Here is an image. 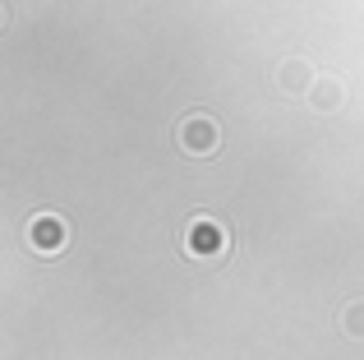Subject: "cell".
<instances>
[{"instance_id":"cell-5","label":"cell","mask_w":364,"mask_h":360,"mask_svg":"<svg viewBox=\"0 0 364 360\" xmlns=\"http://www.w3.org/2000/svg\"><path fill=\"white\" fill-rule=\"evenodd\" d=\"M314 83H318V74H314L309 60H286V65H282V88H286V92H304V97H309Z\"/></svg>"},{"instance_id":"cell-4","label":"cell","mask_w":364,"mask_h":360,"mask_svg":"<svg viewBox=\"0 0 364 360\" xmlns=\"http://www.w3.org/2000/svg\"><path fill=\"white\" fill-rule=\"evenodd\" d=\"M304 102H309L314 111H323V116H332V111L346 107V83L332 79V74H318V83L309 88V97H304Z\"/></svg>"},{"instance_id":"cell-3","label":"cell","mask_w":364,"mask_h":360,"mask_svg":"<svg viewBox=\"0 0 364 360\" xmlns=\"http://www.w3.org/2000/svg\"><path fill=\"white\" fill-rule=\"evenodd\" d=\"M65 222L60 217H51V213H42V217H33L28 222V245H33L42 259H51V254H60V245H65Z\"/></svg>"},{"instance_id":"cell-2","label":"cell","mask_w":364,"mask_h":360,"mask_svg":"<svg viewBox=\"0 0 364 360\" xmlns=\"http://www.w3.org/2000/svg\"><path fill=\"white\" fill-rule=\"evenodd\" d=\"M176 144H180V153H189V157H213L217 148H222V125H217L208 111H189L176 125Z\"/></svg>"},{"instance_id":"cell-6","label":"cell","mask_w":364,"mask_h":360,"mask_svg":"<svg viewBox=\"0 0 364 360\" xmlns=\"http://www.w3.org/2000/svg\"><path fill=\"white\" fill-rule=\"evenodd\" d=\"M341 328H346V337L364 342V300H350V305L341 309Z\"/></svg>"},{"instance_id":"cell-1","label":"cell","mask_w":364,"mask_h":360,"mask_svg":"<svg viewBox=\"0 0 364 360\" xmlns=\"http://www.w3.org/2000/svg\"><path fill=\"white\" fill-rule=\"evenodd\" d=\"M180 250H185L189 259H226V254H231V231H226L217 217L194 213L185 222V231H180Z\"/></svg>"}]
</instances>
